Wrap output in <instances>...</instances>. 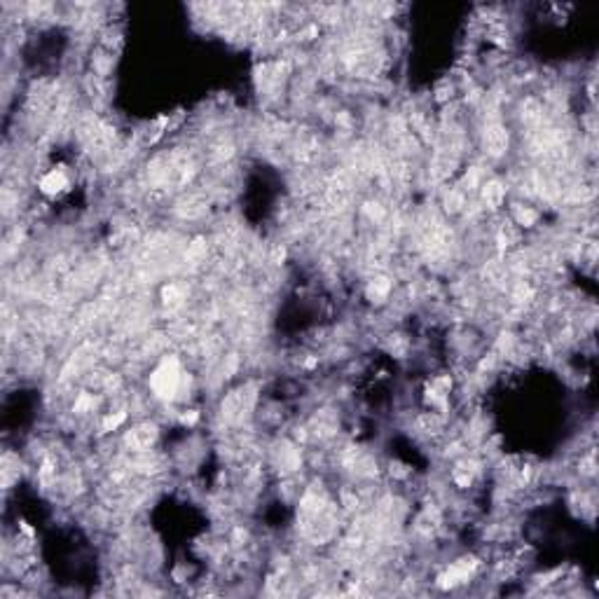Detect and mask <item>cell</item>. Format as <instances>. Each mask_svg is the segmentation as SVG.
I'll list each match as a JSON object with an SVG mask.
<instances>
[{
  "label": "cell",
  "instance_id": "10",
  "mask_svg": "<svg viewBox=\"0 0 599 599\" xmlns=\"http://www.w3.org/2000/svg\"><path fill=\"white\" fill-rule=\"evenodd\" d=\"M124 419H127V415H124V412H115V415H108L103 419V431H115V428L120 426Z\"/></svg>",
  "mask_w": 599,
  "mask_h": 599
},
{
  "label": "cell",
  "instance_id": "9",
  "mask_svg": "<svg viewBox=\"0 0 599 599\" xmlns=\"http://www.w3.org/2000/svg\"><path fill=\"white\" fill-rule=\"evenodd\" d=\"M389 291H391V284H389V279H384V276H377V279H372L370 286H368L370 297H384Z\"/></svg>",
  "mask_w": 599,
  "mask_h": 599
},
{
  "label": "cell",
  "instance_id": "6",
  "mask_svg": "<svg viewBox=\"0 0 599 599\" xmlns=\"http://www.w3.org/2000/svg\"><path fill=\"white\" fill-rule=\"evenodd\" d=\"M66 188H69V178H66V173L61 169H54V171L45 173L40 178V190L45 195H59Z\"/></svg>",
  "mask_w": 599,
  "mask_h": 599
},
{
  "label": "cell",
  "instance_id": "7",
  "mask_svg": "<svg viewBox=\"0 0 599 599\" xmlns=\"http://www.w3.org/2000/svg\"><path fill=\"white\" fill-rule=\"evenodd\" d=\"M504 199H506V188L499 183V180H489V183L482 185V201L489 208L501 206L504 204Z\"/></svg>",
  "mask_w": 599,
  "mask_h": 599
},
{
  "label": "cell",
  "instance_id": "5",
  "mask_svg": "<svg viewBox=\"0 0 599 599\" xmlns=\"http://www.w3.org/2000/svg\"><path fill=\"white\" fill-rule=\"evenodd\" d=\"M155 440H157L155 426H150V424H140V426H136L127 436V445L136 452H145V450H150V445L155 443Z\"/></svg>",
  "mask_w": 599,
  "mask_h": 599
},
{
  "label": "cell",
  "instance_id": "4",
  "mask_svg": "<svg viewBox=\"0 0 599 599\" xmlns=\"http://www.w3.org/2000/svg\"><path fill=\"white\" fill-rule=\"evenodd\" d=\"M508 148V132L501 124H487L485 129V152L491 157H501Z\"/></svg>",
  "mask_w": 599,
  "mask_h": 599
},
{
  "label": "cell",
  "instance_id": "1",
  "mask_svg": "<svg viewBox=\"0 0 599 599\" xmlns=\"http://www.w3.org/2000/svg\"><path fill=\"white\" fill-rule=\"evenodd\" d=\"M183 380V372L176 358H164L157 370L150 377V387L160 398H173V393L178 391V384Z\"/></svg>",
  "mask_w": 599,
  "mask_h": 599
},
{
  "label": "cell",
  "instance_id": "3",
  "mask_svg": "<svg viewBox=\"0 0 599 599\" xmlns=\"http://www.w3.org/2000/svg\"><path fill=\"white\" fill-rule=\"evenodd\" d=\"M473 569H476V559H459L440 576V587H454L459 583H466L471 578Z\"/></svg>",
  "mask_w": 599,
  "mask_h": 599
},
{
  "label": "cell",
  "instance_id": "2",
  "mask_svg": "<svg viewBox=\"0 0 599 599\" xmlns=\"http://www.w3.org/2000/svg\"><path fill=\"white\" fill-rule=\"evenodd\" d=\"M256 403V391L251 387H241L239 391H232L223 403V415L230 421H239L248 415V410Z\"/></svg>",
  "mask_w": 599,
  "mask_h": 599
},
{
  "label": "cell",
  "instance_id": "8",
  "mask_svg": "<svg viewBox=\"0 0 599 599\" xmlns=\"http://www.w3.org/2000/svg\"><path fill=\"white\" fill-rule=\"evenodd\" d=\"M515 220H517V225H522V228H531V225H536V220H539V213L529 206H519V208H515Z\"/></svg>",
  "mask_w": 599,
  "mask_h": 599
}]
</instances>
